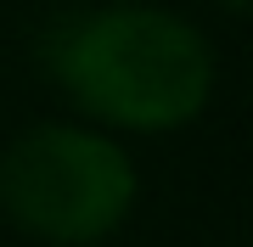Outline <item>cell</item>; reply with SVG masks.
<instances>
[{
	"label": "cell",
	"instance_id": "cell-3",
	"mask_svg": "<svg viewBox=\"0 0 253 247\" xmlns=\"http://www.w3.org/2000/svg\"><path fill=\"white\" fill-rule=\"evenodd\" d=\"M214 6L225 11V17H248V6H253V0H214Z\"/></svg>",
	"mask_w": 253,
	"mask_h": 247
},
{
	"label": "cell",
	"instance_id": "cell-2",
	"mask_svg": "<svg viewBox=\"0 0 253 247\" xmlns=\"http://www.w3.org/2000/svg\"><path fill=\"white\" fill-rule=\"evenodd\" d=\"M141 174L113 129L45 118L0 152V213L45 247H96L135 213Z\"/></svg>",
	"mask_w": 253,
	"mask_h": 247
},
{
	"label": "cell",
	"instance_id": "cell-1",
	"mask_svg": "<svg viewBox=\"0 0 253 247\" xmlns=\"http://www.w3.org/2000/svg\"><path fill=\"white\" fill-rule=\"evenodd\" d=\"M45 73L84 124L113 135H174L214 101L219 56L163 0H96L45 34Z\"/></svg>",
	"mask_w": 253,
	"mask_h": 247
}]
</instances>
